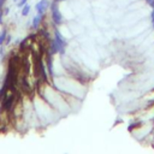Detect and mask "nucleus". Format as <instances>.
Here are the masks:
<instances>
[{
  "instance_id": "7",
  "label": "nucleus",
  "mask_w": 154,
  "mask_h": 154,
  "mask_svg": "<svg viewBox=\"0 0 154 154\" xmlns=\"http://www.w3.org/2000/svg\"><path fill=\"white\" fill-rule=\"evenodd\" d=\"M29 12H30V6L29 5H24L23 8H22V14L23 16H28Z\"/></svg>"
},
{
  "instance_id": "6",
  "label": "nucleus",
  "mask_w": 154,
  "mask_h": 154,
  "mask_svg": "<svg viewBox=\"0 0 154 154\" xmlns=\"http://www.w3.org/2000/svg\"><path fill=\"white\" fill-rule=\"evenodd\" d=\"M46 60H47V67H48V71H49V73H51V76H52V75H53V70H52V54H51V53L47 54Z\"/></svg>"
},
{
  "instance_id": "11",
  "label": "nucleus",
  "mask_w": 154,
  "mask_h": 154,
  "mask_svg": "<svg viewBox=\"0 0 154 154\" xmlns=\"http://www.w3.org/2000/svg\"><path fill=\"white\" fill-rule=\"evenodd\" d=\"M26 1H28V0H22V1L18 4V6H19V7H23V6L26 4Z\"/></svg>"
},
{
  "instance_id": "5",
  "label": "nucleus",
  "mask_w": 154,
  "mask_h": 154,
  "mask_svg": "<svg viewBox=\"0 0 154 154\" xmlns=\"http://www.w3.org/2000/svg\"><path fill=\"white\" fill-rule=\"evenodd\" d=\"M42 16H43V14L37 13V14L34 17V19H32V28H34V29H37V28H38V25H40V23H41V20H42Z\"/></svg>"
},
{
  "instance_id": "1",
  "label": "nucleus",
  "mask_w": 154,
  "mask_h": 154,
  "mask_svg": "<svg viewBox=\"0 0 154 154\" xmlns=\"http://www.w3.org/2000/svg\"><path fill=\"white\" fill-rule=\"evenodd\" d=\"M52 18H53V22L55 24H60L63 22V16H61L58 6H57V1H54L52 4Z\"/></svg>"
},
{
  "instance_id": "9",
  "label": "nucleus",
  "mask_w": 154,
  "mask_h": 154,
  "mask_svg": "<svg viewBox=\"0 0 154 154\" xmlns=\"http://www.w3.org/2000/svg\"><path fill=\"white\" fill-rule=\"evenodd\" d=\"M4 2H5V0H0V22H1V10H2Z\"/></svg>"
},
{
  "instance_id": "10",
  "label": "nucleus",
  "mask_w": 154,
  "mask_h": 154,
  "mask_svg": "<svg viewBox=\"0 0 154 154\" xmlns=\"http://www.w3.org/2000/svg\"><path fill=\"white\" fill-rule=\"evenodd\" d=\"M147 1V4L149 5V6H152L153 8H154V0H146Z\"/></svg>"
},
{
  "instance_id": "13",
  "label": "nucleus",
  "mask_w": 154,
  "mask_h": 154,
  "mask_svg": "<svg viewBox=\"0 0 154 154\" xmlns=\"http://www.w3.org/2000/svg\"><path fill=\"white\" fill-rule=\"evenodd\" d=\"M54 1H57V2H58V1H63V0H54Z\"/></svg>"
},
{
  "instance_id": "2",
  "label": "nucleus",
  "mask_w": 154,
  "mask_h": 154,
  "mask_svg": "<svg viewBox=\"0 0 154 154\" xmlns=\"http://www.w3.org/2000/svg\"><path fill=\"white\" fill-rule=\"evenodd\" d=\"M14 102V95H6L5 97H2V109L5 111H10L13 106Z\"/></svg>"
},
{
  "instance_id": "8",
  "label": "nucleus",
  "mask_w": 154,
  "mask_h": 154,
  "mask_svg": "<svg viewBox=\"0 0 154 154\" xmlns=\"http://www.w3.org/2000/svg\"><path fill=\"white\" fill-rule=\"evenodd\" d=\"M5 37H6V31L4 30V31L1 32V35H0V45H2V43H4V41H5Z\"/></svg>"
},
{
  "instance_id": "3",
  "label": "nucleus",
  "mask_w": 154,
  "mask_h": 154,
  "mask_svg": "<svg viewBox=\"0 0 154 154\" xmlns=\"http://www.w3.org/2000/svg\"><path fill=\"white\" fill-rule=\"evenodd\" d=\"M48 6H49V2H48V0H41V1H38V2L36 4L35 8H36L37 13H40V14H43V13L46 12V10L48 8Z\"/></svg>"
},
{
  "instance_id": "12",
  "label": "nucleus",
  "mask_w": 154,
  "mask_h": 154,
  "mask_svg": "<svg viewBox=\"0 0 154 154\" xmlns=\"http://www.w3.org/2000/svg\"><path fill=\"white\" fill-rule=\"evenodd\" d=\"M152 22H153V25H154V10L152 12Z\"/></svg>"
},
{
  "instance_id": "4",
  "label": "nucleus",
  "mask_w": 154,
  "mask_h": 154,
  "mask_svg": "<svg viewBox=\"0 0 154 154\" xmlns=\"http://www.w3.org/2000/svg\"><path fill=\"white\" fill-rule=\"evenodd\" d=\"M54 35H55L54 40H55V42L58 43V46H59V48H60V52H64V47L66 46V41L64 40V37L61 36V34H60L58 30H55Z\"/></svg>"
}]
</instances>
